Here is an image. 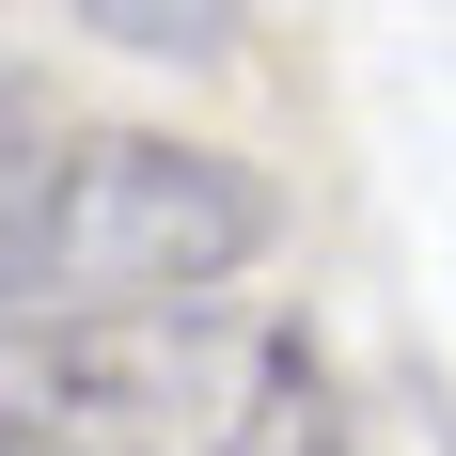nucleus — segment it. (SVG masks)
Returning <instances> with one entry per match:
<instances>
[{
	"instance_id": "f257e3e1",
	"label": "nucleus",
	"mask_w": 456,
	"mask_h": 456,
	"mask_svg": "<svg viewBox=\"0 0 456 456\" xmlns=\"http://www.w3.org/2000/svg\"><path fill=\"white\" fill-rule=\"evenodd\" d=\"M268 236H283V205L252 158L158 142V126H63L0 189V346H79V330L189 315Z\"/></svg>"
},
{
	"instance_id": "f03ea898",
	"label": "nucleus",
	"mask_w": 456,
	"mask_h": 456,
	"mask_svg": "<svg viewBox=\"0 0 456 456\" xmlns=\"http://www.w3.org/2000/svg\"><path fill=\"white\" fill-rule=\"evenodd\" d=\"M47 142H63V126H47V94H32V79H0V189H16V174H32V158H47Z\"/></svg>"
}]
</instances>
